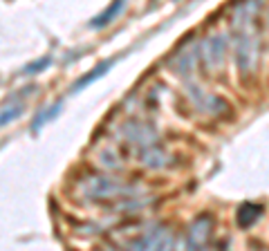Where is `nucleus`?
Segmentation results:
<instances>
[{
  "label": "nucleus",
  "mask_w": 269,
  "mask_h": 251,
  "mask_svg": "<svg viewBox=\"0 0 269 251\" xmlns=\"http://www.w3.org/2000/svg\"><path fill=\"white\" fill-rule=\"evenodd\" d=\"M121 5H123V0H119V3H112V7L108 9L106 14H103V18H97L92 25H95V27H103V25H108L112 18H115V16H112V14H115V12H119V7H121Z\"/></svg>",
  "instance_id": "obj_1"
},
{
  "label": "nucleus",
  "mask_w": 269,
  "mask_h": 251,
  "mask_svg": "<svg viewBox=\"0 0 269 251\" xmlns=\"http://www.w3.org/2000/svg\"><path fill=\"white\" fill-rule=\"evenodd\" d=\"M20 112H23V108H20V106L14 108V110H5V112L0 114V128H3V126L7 123V121H14V119H16Z\"/></svg>",
  "instance_id": "obj_3"
},
{
  "label": "nucleus",
  "mask_w": 269,
  "mask_h": 251,
  "mask_svg": "<svg viewBox=\"0 0 269 251\" xmlns=\"http://www.w3.org/2000/svg\"><path fill=\"white\" fill-rule=\"evenodd\" d=\"M106 67H108V63H103V65H99V67H95V72H92V74H87L85 78H81V81H79V83H76V86H74V90H79V88H83V86H87V83H90V81H95V78H97V76H101V74H103V72H106Z\"/></svg>",
  "instance_id": "obj_2"
}]
</instances>
